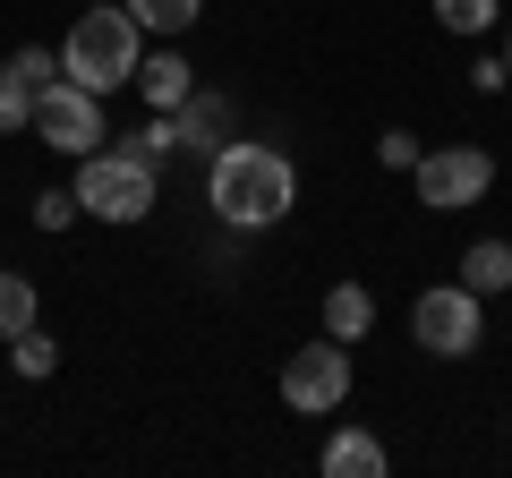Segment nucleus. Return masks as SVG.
Segmentation results:
<instances>
[{"mask_svg":"<svg viewBox=\"0 0 512 478\" xmlns=\"http://www.w3.org/2000/svg\"><path fill=\"white\" fill-rule=\"evenodd\" d=\"M205 205H214L231 231H274L299 205V171L282 146H256V137H231V146L205 154Z\"/></svg>","mask_w":512,"mask_h":478,"instance_id":"1","label":"nucleus"},{"mask_svg":"<svg viewBox=\"0 0 512 478\" xmlns=\"http://www.w3.org/2000/svg\"><path fill=\"white\" fill-rule=\"evenodd\" d=\"M137 60H146V26L128 18V0H86L60 43V69L77 77L86 94H120L137 86Z\"/></svg>","mask_w":512,"mask_h":478,"instance_id":"2","label":"nucleus"},{"mask_svg":"<svg viewBox=\"0 0 512 478\" xmlns=\"http://www.w3.org/2000/svg\"><path fill=\"white\" fill-rule=\"evenodd\" d=\"M154 171H163V163H146L128 137H120V146L103 137L94 154H77V180H69V188H77V205H86L94 222L128 231V222H146V214H154V188H163Z\"/></svg>","mask_w":512,"mask_h":478,"instance_id":"3","label":"nucleus"},{"mask_svg":"<svg viewBox=\"0 0 512 478\" xmlns=\"http://www.w3.org/2000/svg\"><path fill=\"white\" fill-rule=\"evenodd\" d=\"M410 342H419L427 359H470V350L487 342V299H478L470 282H427V291L410 299Z\"/></svg>","mask_w":512,"mask_h":478,"instance_id":"4","label":"nucleus"},{"mask_svg":"<svg viewBox=\"0 0 512 478\" xmlns=\"http://www.w3.org/2000/svg\"><path fill=\"white\" fill-rule=\"evenodd\" d=\"M282 402H291L299 419H333V410L350 402V342L316 333L308 350H291V359H282Z\"/></svg>","mask_w":512,"mask_h":478,"instance_id":"5","label":"nucleus"},{"mask_svg":"<svg viewBox=\"0 0 512 478\" xmlns=\"http://www.w3.org/2000/svg\"><path fill=\"white\" fill-rule=\"evenodd\" d=\"M410 188H419L427 214H461V205H478L495 188V154L487 146H427L419 171H410Z\"/></svg>","mask_w":512,"mask_h":478,"instance_id":"6","label":"nucleus"},{"mask_svg":"<svg viewBox=\"0 0 512 478\" xmlns=\"http://www.w3.org/2000/svg\"><path fill=\"white\" fill-rule=\"evenodd\" d=\"M35 137L52 154H69V163H77V154H94V146H103V94H86L69 69H60L52 86L35 94Z\"/></svg>","mask_w":512,"mask_h":478,"instance_id":"7","label":"nucleus"},{"mask_svg":"<svg viewBox=\"0 0 512 478\" xmlns=\"http://www.w3.org/2000/svg\"><path fill=\"white\" fill-rule=\"evenodd\" d=\"M171 146H180V154L231 146V103H222V94H188V103L171 111Z\"/></svg>","mask_w":512,"mask_h":478,"instance_id":"8","label":"nucleus"},{"mask_svg":"<svg viewBox=\"0 0 512 478\" xmlns=\"http://www.w3.org/2000/svg\"><path fill=\"white\" fill-rule=\"evenodd\" d=\"M316 470H325V478H384V470H393V453H384L367 427H333L325 453H316Z\"/></svg>","mask_w":512,"mask_h":478,"instance_id":"9","label":"nucleus"},{"mask_svg":"<svg viewBox=\"0 0 512 478\" xmlns=\"http://www.w3.org/2000/svg\"><path fill=\"white\" fill-rule=\"evenodd\" d=\"M137 94H146V111H180L188 94H197V69H188V52H146L137 60Z\"/></svg>","mask_w":512,"mask_h":478,"instance_id":"10","label":"nucleus"},{"mask_svg":"<svg viewBox=\"0 0 512 478\" xmlns=\"http://www.w3.org/2000/svg\"><path fill=\"white\" fill-rule=\"evenodd\" d=\"M325 333L333 342H367L376 333V291L367 282H333L325 291Z\"/></svg>","mask_w":512,"mask_h":478,"instance_id":"11","label":"nucleus"},{"mask_svg":"<svg viewBox=\"0 0 512 478\" xmlns=\"http://www.w3.org/2000/svg\"><path fill=\"white\" fill-rule=\"evenodd\" d=\"M461 282H470L478 299L512 291V239H470V248H461Z\"/></svg>","mask_w":512,"mask_h":478,"instance_id":"12","label":"nucleus"},{"mask_svg":"<svg viewBox=\"0 0 512 478\" xmlns=\"http://www.w3.org/2000/svg\"><path fill=\"white\" fill-rule=\"evenodd\" d=\"M128 18L146 26V35H154V43H180V35H188V26H197V18H205V0H128Z\"/></svg>","mask_w":512,"mask_h":478,"instance_id":"13","label":"nucleus"},{"mask_svg":"<svg viewBox=\"0 0 512 478\" xmlns=\"http://www.w3.org/2000/svg\"><path fill=\"white\" fill-rule=\"evenodd\" d=\"M9 368H18V376H52V368H60V342H52L43 325L9 333Z\"/></svg>","mask_w":512,"mask_h":478,"instance_id":"14","label":"nucleus"},{"mask_svg":"<svg viewBox=\"0 0 512 478\" xmlns=\"http://www.w3.org/2000/svg\"><path fill=\"white\" fill-rule=\"evenodd\" d=\"M26 325H35V282L0 265V342H9V333H26Z\"/></svg>","mask_w":512,"mask_h":478,"instance_id":"15","label":"nucleus"},{"mask_svg":"<svg viewBox=\"0 0 512 478\" xmlns=\"http://www.w3.org/2000/svg\"><path fill=\"white\" fill-rule=\"evenodd\" d=\"M427 9H436L444 35H487L495 26V0H427Z\"/></svg>","mask_w":512,"mask_h":478,"instance_id":"16","label":"nucleus"},{"mask_svg":"<svg viewBox=\"0 0 512 478\" xmlns=\"http://www.w3.org/2000/svg\"><path fill=\"white\" fill-rule=\"evenodd\" d=\"M18 129H35V86H18L0 69V137H18Z\"/></svg>","mask_w":512,"mask_h":478,"instance_id":"17","label":"nucleus"},{"mask_svg":"<svg viewBox=\"0 0 512 478\" xmlns=\"http://www.w3.org/2000/svg\"><path fill=\"white\" fill-rule=\"evenodd\" d=\"M0 69H9V77H18V86H52V77H60V60L52 52H43V43H26V52H9V60H0Z\"/></svg>","mask_w":512,"mask_h":478,"instance_id":"18","label":"nucleus"},{"mask_svg":"<svg viewBox=\"0 0 512 478\" xmlns=\"http://www.w3.org/2000/svg\"><path fill=\"white\" fill-rule=\"evenodd\" d=\"M69 222H86L77 188H43V197H35V231H69Z\"/></svg>","mask_w":512,"mask_h":478,"instance_id":"19","label":"nucleus"},{"mask_svg":"<svg viewBox=\"0 0 512 478\" xmlns=\"http://www.w3.org/2000/svg\"><path fill=\"white\" fill-rule=\"evenodd\" d=\"M419 154H427V146H419L410 129H384V137H376V163H384V171H419Z\"/></svg>","mask_w":512,"mask_h":478,"instance_id":"20","label":"nucleus"},{"mask_svg":"<svg viewBox=\"0 0 512 478\" xmlns=\"http://www.w3.org/2000/svg\"><path fill=\"white\" fill-rule=\"evenodd\" d=\"M470 86H478V94H504V86H512V69H504V52H487V60H478V69H470Z\"/></svg>","mask_w":512,"mask_h":478,"instance_id":"21","label":"nucleus"},{"mask_svg":"<svg viewBox=\"0 0 512 478\" xmlns=\"http://www.w3.org/2000/svg\"><path fill=\"white\" fill-rule=\"evenodd\" d=\"M504 69H512V26H504Z\"/></svg>","mask_w":512,"mask_h":478,"instance_id":"22","label":"nucleus"}]
</instances>
